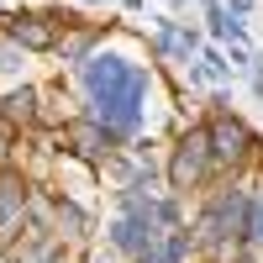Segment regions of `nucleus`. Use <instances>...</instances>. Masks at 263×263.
<instances>
[{
  "label": "nucleus",
  "mask_w": 263,
  "mask_h": 263,
  "mask_svg": "<svg viewBox=\"0 0 263 263\" xmlns=\"http://www.w3.org/2000/svg\"><path fill=\"white\" fill-rule=\"evenodd\" d=\"M84 84L100 105V126L105 132H132L142 111V90H147V74L126 58H90L84 63Z\"/></svg>",
  "instance_id": "nucleus-1"
},
{
  "label": "nucleus",
  "mask_w": 263,
  "mask_h": 263,
  "mask_svg": "<svg viewBox=\"0 0 263 263\" xmlns=\"http://www.w3.org/2000/svg\"><path fill=\"white\" fill-rule=\"evenodd\" d=\"M205 163H211V132H190V137L179 142V153H174V163H168L174 190H190L205 174Z\"/></svg>",
  "instance_id": "nucleus-2"
},
{
  "label": "nucleus",
  "mask_w": 263,
  "mask_h": 263,
  "mask_svg": "<svg viewBox=\"0 0 263 263\" xmlns=\"http://www.w3.org/2000/svg\"><path fill=\"white\" fill-rule=\"evenodd\" d=\"M248 200L242 195H227V200H216L205 216H200V232H205V242H221V237H242L248 232Z\"/></svg>",
  "instance_id": "nucleus-3"
},
{
  "label": "nucleus",
  "mask_w": 263,
  "mask_h": 263,
  "mask_svg": "<svg viewBox=\"0 0 263 263\" xmlns=\"http://www.w3.org/2000/svg\"><path fill=\"white\" fill-rule=\"evenodd\" d=\"M242 147H248V132L237 126V121H216V126H211V158H216V163H237V158H242Z\"/></svg>",
  "instance_id": "nucleus-4"
},
{
  "label": "nucleus",
  "mask_w": 263,
  "mask_h": 263,
  "mask_svg": "<svg viewBox=\"0 0 263 263\" xmlns=\"http://www.w3.org/2000/svg\"><path fill=\"white\" fill-rule=\"evenodd\" d=\"M11 42H21V48H53V27L42 16H11Z\"/></svg>",
  "instance_id": "nucleus-5"
},
{
  "label": "nucleus",
  "mask_w": 263,
  "mask_h": 263,
  "mask_svg": "<svg viewBox=\"0 0 263 263\" xmlns=\"http://www.w3.org/2000/svg\"><path fill=\"white\" fill-rule=\"evenodd\" d=\"M74 142H79L84 158H100L105 142H111V132H105V126H74Z\"/></svg>",
  "instance_id": "nucleus-6"
},
{
  "label": "nucleus",
  "mask_w": 263,
  "mask_h": 263,
  "mask_svg": "<svg viewBox=\"0 0 263 263\" xmlns=\"http://www.w3.org/2000/svg\"><path fill=\"white\" fill-rule=\"evenodd\" d=\"M179 258H184V237H168V242L142 248V258H137V263H179Z\"/></svg>",
  "instance_id": "nucleus-7"
},
{
  "label": "nucleus",
  "mask_w": 263,
  "mask_h": 263,
  "mask_svg": "<svg viewBox=\"0 0 263 263\" xmlns=\"http://www.w3.org/2000/svg\"><path fill=\"white\" fill-rule=\"evenodd\" d=\"M16 211H21V179H11V174H6V179H0V227H6Z\"/></svg>",
  "instance_id": "nucleus-8"
},
{
  "label": "nucleus",
  "mask_w": 263,
  "mask_h": 263,
  "mask_svg": "<svg viewBox=\"0 0 263 263\" xmlns=\"http://www.w3.org/2000/svg\"><path fill=\"white\" fill-rule=\"evenodd\" d=\"M32 100H37L32 90H16V95L6 100V121H27V116H32Z\"/></svg>",
  "instance_id": "nucleus-9"
},
{
  "label": "nucleus",
  "mask_w": 263,
  "mask_h": 263,
  "mask_svg": "<svg viewBox=\"0 0 263 263\" xmlns=\"http://www.w3.org/2000/svg\"><path fill=\"white\" fill-rule=\"evenodd\" d=\"M248 237L263 248V195H258V200H253V211H248Z\"/></svg>",
  "instance_id": "nucleus-10"
},
{
  "label": "nucleus",
  "mask_w": 263,
  "mask_h": 263,
  "mask_svg": "<svg viewBox=\"0 0 263 263\" xmlns=\"http://www.w3.org/2000/svg\"><path fill=\"white\" fill-rule=\"evenodd\" d=\"M58 221H63V227H69V232H79V227H84V216H79L74 205H58Z\"/></svg>",
  "instance_id": "nucleus-11"
},
{
  "label": "nucleus",
  "mask_w": 263,
  "mask_h": 263,
  "mask_svg": "<svg viewBox=\"0 0 263 263\" xmlns=\"http://www.w3.org/2000/svg\"><path fill=\"white\" fill-rule=\"evenodd\" d=\"M84 48H90V37H69V48H63V53H69V58H84Z\"/></svg>",
  "instance_id": "nucleus-12"
},
{
  "label": "nucleus",
  "mask_w": 263,
  "mask_h": 263,
  "mask_svg": "<svg viewBox=\"0 0 263 263\" xmlns=\"http://www.w3.org/2000/svg\"><path fill=\"white\" fill-rule=\"evenodd\" d=\"M0 158H6V126H0Z\"/></svg>",
  "instance_id": "nucleus-13"
}]
</instances>
